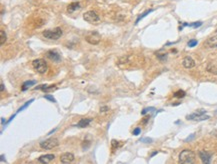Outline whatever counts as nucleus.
Returning <instances> with one entry per match:
<instances>
[{
  "label": "nucleus",
  "instance_id": "nucleus-30",
  "mask_svg": "<svg viewBox=\"0 0 217 164\" xmlns=\"http://www.w3.org/2000/svg\"><path fill=\"white\" fill-rule=\"evenodd\" d=\"M140 132H141V129H140L139 127H137V128H135L133 130V134L134 135H139Z\"/></svg>",
  "mask_w": 217,
  "mask_h": 164
},
{
  "label": "nucleus",
  "instance_id": "nucleus-17",
  "mask_svg": "<svg viewBox=\"0 0 217 164\" xmlns=\"http://www.w3.org/2000/svg\"><path fill=\"white\" fill-rule=\"evenodd\" d=\"M34 84H36V81H35V80H28V81H25V82L22 84L21 90L26 91L27 89H29L31 86H33Z\"/></svg>",
  "mask_w": 217,
  "mask_h": 164
},
{
  "label": "nucleus",
  "instance_id": "nucleus-20",
  "mask_svg": "<svg viewBox=\"0 0 217 164\" xmlns=\"http://www.w3.org/2000/svg\"><path fill=\"white\" fill-rule=\"evenodd\" d=\"M152 11H153L152 9H149V10H146V11H145L144 13H142V14H141V15H140V16L138 17V18H137V20H136V22H135V24H137V23H138V22L140 21V19H142L143 17H145L146 15H148V14H149V13H151Z\"/></svg>",
  "mask_w": 217,
  "mask_h": 164
},
{
  "label": "nucleus",
  "instance_id": "nucleus-25",
  "mask_svg": "<svg viewBox=\"0 0 217 164\" xmlns=\"http://www.w3.org/2000/svg\"><path fill=\"white\" fill-rule=\"evenodd\" d=\"M111 145H112V149H116L119 146V142L116 141L115 139H113V140H111Z\"/></svg>",
  "mask_w": 217,
  "mask_h": 164
},
{
  "label": "nucleus",
  "instance_id": "nucleus-34",
  "mask_svg": "<svg viewBox=\"0 0 217 164\" xmlns=\"http://www.w3.org/2000/svg\"><path fill=\"white\" fill-rule=\"evenodd\" d=\"M1 162H4V155H1Z\"/></svg>",
  "mask_w": 217,
  "mask_h": 164
},
{
  "label": "nucleus",
  "instance_id": "nucleus-21",
  "mask_svg": "<svg viewBox=\"0 0 217 164\" xmlns=\"http://www.w3.org/2000/svg\"><path fill=\"white\" fill-rule=\"evenodd\" d=\"M0 35H1V39H0V44L3 45L6 41V33L4 32V30H1L0 31Z\"/></svg>",
  "mask_w": 217,
  "mask_h": 164
},
{
  "label": "nucleus",
  "instance_id": "nucleus-35",
  "mask_svg": "<svg viewBox=\"0 0 217 164\" xmlns=\"http://www.w3.org/2000/svg\"><path fill=\"white\" fill-rule=\"evenodd\" d=\"M4 122H5V120H4V118L2 117V118H1V123H2V125L4 124Z\"/></svg>",
  "mask_w": 217,
  "mask_h": 164
},
{
  "label": "nucleus",
  "instance_id": "nucleus-32",
  "mask_svg": "<svg viewBox=\"0 0 217 164\" xmlns=\"http://www.w3.org/2000/svg\"><path fill=\"white\" fill-rule=\"evenodd\" d=\"M4 91V84H3V82H1V92H3Z\"/></svg>",
  "mask_w": 217,
  "mask_h": 164
},
{
  "label": "nucleus",
  "instance_id": "nucleus-12",
  "mask_svg": "<svg viewBox=\"0 0 217 164\" xmlns=\"http://www.w3.org/2000/svg\"><path fill=\"white\" fill-rule=\"evenodd\" d=\"M182 64H183V66L185 68H187V69H190V68H193L195 66V61L191 58V57L187 56L185 57L183 59V61H182Z\"/></svg>",
  "mask_w": 217,
  "mask_h": 164
},
{
  "label": "nucleus",
  "instance_id": "nucleus-8",
  "mask_svg": "<svg viewBox=\"0 0 217 164\" xmlns=\"http://www.w3.org/2000/svg\"><path fill=\"white\" fill-rule=\"evenodd\" d=\"M204 113H205V111L201 110V111L195 112V113L191 114V115H188L187 119L188 120H206V119L209 118V116H205Z\"/></svg>",
  "mask_w": 217,
  "mask_h": 164
},
{
  "label": "nucleus",
  "instance_id": "nucleus-5",
  "mask_svg": "<svg viewBox=\"0 0 217 164\" xmlns=\"http://www.w3.org/2000/svg\"><path fill=\"white\" fill-rule=\"evenodd\" d=\"M85 40L89 43V44H92V45H96L100 42L101 40V36L100 34L98 32H88V33L85 35Z\"/></svg>",
  "mask_w": 217,
  "mask_h": 164
},
{
  "label": "nucleus",
  "instance_id": "nucleus-31",
  "mask_svg": "<svg viewBox=\"0 0 217 164\" xmlns=\"http://www.w3.org/2000/svg\"><path fill=\"white\" fill-rule=\"evenodd\" d=\"M108 110H109V108L107 107V106H103V107L100 108V112H106Z\"/></svg>",
  "mask_w": 217,
  "mask_h": 164
},
{
  "label": "nucleus",
  "instance_id": "nucleus-3",
  "mask_svg": "<svg viewBox=\"0 0 217 164\" xmlns=\"http://www.w3.org/2000/svg\"><path fill=\"white\" fill-rule=\"evenodd\" d=\"M32 66L40 74H44L47 71V63L43 59H35L32 62Z\"/></svg>",
  "mask_w": 217,
  "mask_h": 164
},
{
  "label": "nucleus",
  "instance_id": "nucleus-14",
  "mask_svg": "<svg viewBox=\"0 0 217 164\" xmlns=\"http://www.w3.org/2000/svg\"><path fill=\"white\" fill-rule=\"evenodd\" d=\"M80 8H81V6H80L79 2H72V3H70L69 5L67 6V12L68 13H73V12H75L76 10L80 9Z\"/></svg>",
  "mask_w": 217,
  "mask_h": 164
},
{
  "label": "nucleus",
  "instance_id": "nucleus-36",
  "mask_svg": "<svg viewBox=\"0 0 217 164\" xmlns=\"http://www.w3.org/2000/svg\"><path fill=\"white\" fill-rule=\"evenodd\" d=\"M55 130H56V129H53V130H51L50 132H49V133H48V135H50V134H52V133H53V132H55Z\"/></svg>",
  "mask_w": 217,
  "mask_h": 164
},
{
  "label": "nucleus",
  "instance_id": "nucleus-11",
  "mask_svg": "<svg viewBox=\"0 0 217 164\" xmlns=\"http://www.w3.org/2000/svg\"><path fill=\"white\" fill-rule=\"evenodd\" d=\"M74 160V155L70 152L63 153L61 156H60V161L62 163H70Z\"/></svg>",
  "mask_w": 217,
  "mask_h": 164
},
{
  "label": "nucleus",
  "instance_id": "nucleus-37",
  "mask_svg": "<svg viewBox=\"0 0 217 164\" xmlns=\"http://www.w3.org/2000/svg\"><path fill=\"white\" fill-rule=\"evenodd\" d=\"M156 154H157V151H154V152L151 154V157H152V156H154V155H156Z\"/></svg>",
  "mask_w": 217,
  "mask_h": 164
},
{
  "label": "nucleus",
  "instance_id": "nucleus-28",
  "mask_svg": "<svg viewBox=\"0 0 217 164\" xmlns=\"http://www.w3.org/2000/svg\"><path fill=\"white\" fill-rule=\"evenodd\" d=\"M44 98L45 99H47V100H50V101H52V102H56L55 98L52 96V95H44Z\"/></svg>",
  "mask_w": 217,
  "mask_h": 164
},
{
  "label": "nucleus",
  "instance_id": "nucleus-1",
  "mask_svg": "<svg viewBox=\"0 0 217 164\" xmlns=\"http://www.w3.org/2000/svg\"><path fill=\"white\" fill-rule=\"evenodd\" d=\"M195 153L192 150L189 149H185L183 151H181L179 154V163L183 164H190L195 162Z\"/></svg>",
  "mask_w": 217,
  "mask_h": 164
},
{
  "label": "nucleus",
  "instance_id": "nucleus-18",
  "mask_svg": "<svg viewBox=\"0 0 217 164\" xmlns=\"http://www.w3.org/2000/svg\"><path fill=\"white\" fill-rule=\"evenodd\" d=\"M207 71H209V72H211L213 74H217V66L213 65V64H208Z\"/></svg>",
  "mask_w": 217,
  "mask_h": 164
},
{
  "label": "nucleus",
  "instance_id": "nucleus-4",
  "mask_svg": "<svg viewBox=\"0 0 217 164\" xmlns=\"http://www.w3.org/2000/svg\"><path fill=\"white\" fill-rule=\"evenodd\" d=\"M83 19L86 22H89V23H98L100 21L99 15L95 11H93V10L85 12L83 14Z\"/></svg>",
  "mask_w": 217,
  "mask_h": 164
},
{
  "label": "nucleus",
  "instance_id": "nucleus-16",
  "mask_svg": "<svg viewBox=\"0 0 217 164\" xmlns=\"http://www.w3.org/2000/svg\"><path fill=\"white\" fill-rule=\"evenodd\" d=\"M91 121H92V119H90V118H83V119H81V120L78 122L77 126H78V127H80V128L87 127V126L90 124V122H91Z\"/></svg>",
  "mask_w": 217,
  "mask_h": 164
},
{
  "label": "nucleus",
  "instance_id": "nucleus-22",
  "mask_svg": "<svg viewBox=\"0 0 217 164\" xmlns=\"http://www.w3.org/2000/svg\"><path fill=\"white\" fill-rule=\"evenodd\" d=\"M34 101V99H31V100H29V101H27L26 102V103H25V104H24V105H23V106H21V107L19 108V109H18V111H17V113H18V112H20V111H22L23 109H25V108L27 107L28 105H30V104H31V103H32V102Z\"/></svg>",
  "mask_w": 217,
  "mask_h": 164
},
{
  "label": "nucleus",
  "instance_id": "nucleus-29",
  "mask_svg": "<svg viewBox=\"0 0 217 164\" xmlns=\"http://www.w3.org/2000/svg\"><path fill=\"white\" fill-rule=\"evenodd\" d=\"M140 141L144 142V143H151V142H152V139H151V138H148V137H146V138H142V139H140Z\"/></svg>",
  "mask_w": 217,
  "mask_h": 164
},
{
  "label": "nucleus",
  "instance_id": "nucleus-27",
  "mask_svg": "<svg viewBox=\"0 0 217 164\" xmlns=\"http://www.w3.org/2000/svg\"><path fill=\"white\" fill-rule=\"evenodd\" d=\"M197 43H198V42H197V40L192 39L188 42V46H189V47H194V46L197 45Z\"/></svg>",
  "mask_w": 217,
  "mask_h": 164
},
{
  "label": "nucleus",
  "instance_id": "nucleus-23",
  "mask_svg": "<svg viewBox=\"0 0 217 164\" xmlns=\"http://www.w3.org/2000/svg\"><path fill=\"white\" fill-rule=\"evenodd\" d=\"M154 110H155V108H154V107L145 108V109H143V110L141 111V114H142V115H145V114L147 113V112H150V111H154Z\"/></svg>",
  "mask_w": 217,
  "mask_h": 164
},
{
  "label": "nucleus",
  "instance_id": "nucleus-26",
  "mask_svg": "<svg viewBox=\"0 0 217 164\" xmlns=\"http://www.w3.org/2000/svg\"><path fill=\"white\" fill-rule=\"evenodd\" d=\"M156 56L158 57L160 60H162V61H163V60H165V59H166L167 54H166V53H163V54H158V53H156Z\"/></svg>",
  "mask_w": 217,
  "mask_h": 164
},
{
  "label": "nucleus",
  "instance_id": "nucleus-33",
  "mask_svg": "<svg viewBox=\"0 0 217 164\" xmlns=\"http://www.w3.org/2000/svg\"><path fill=\"white\" fill-rule=\"evenodd\" d=\"M14 117H15V114H13V115H12L11 117H10V119H9V120H8V122H7V123H9V122H11V120L13 118H14Z\"/></svg>",
  "mask_w": 217,
  "mask_h": 164
},
{
  "label": "nucleus",
  "instance_id": "nucleus-9",
  "mask_svg": "<svg viewBox=\"0 0 217 164\" xmlns=\"http://www.w3.org/2000/svg\"><path fill=\"white\" fill-rule=\"evenodd\" d=\"M46 56L48 57L50 60H52L53 62H60L61 61V57L60 54L55 50H49L46 52Z\"/></svg>",
  "mask_w": 217,
  "mask_h": 164
},
{
  "label": "nucleus",
  "instance_id": "nucleus-10",
  "mask_svg": "<svg viewBox=\"0 0 217 164\" xmlns=\"http://www.w3.org/2000/svg\"><path fill=\"white\" fill-rule=\"evenodd\" d=\"M199 157L203 163H210L211 161V154L208 153L205 150H200L199 151Z\"/></svg>",
  "mask_w": 217,
  "mask_h": 164
},
{
  "label": "nucleus",
  "instance_id": "nucleus-15",
  "mask_svg": "<svg viewBox=\"0 0 217 164\" xmlns=\"http://www.w3.org/2000/svg\"><path fill=\"white\" fill-rule=\"evenodd\" d=\"M34 89H35V90L41 89V90H43L44 92H48V91L56 89V86L55 85H50V86H48V85H40V86H38V87H35Z\"/></svg>",
  "mask_w": 217,
  "mask_h": 164
},
{
  "label": "nucleus",
  "instance_id": "nucleus-13",
  "mask_svg": "<svg viewBox=\"0 0 217 164\" xmlns=\"http://www.w3.org/2000/svg\"><path fill=\"white\" fill-rule=\"evenodd\" d=\"M55 158V156L53 154H46V155H42L38 158V161L40 163H49L53 159Z\"/></svg>",
  "mask_w": 217,
  "mask_h": 164
},
{
  "label": "nucleus",
  "instance_id": "nucleus-7",
  "mask_svg": "<svg viewBox=\"0 0 217 164\" xmlns=\"http://www.w3.org/2000/svg\"><path fill=\"white\" fill-rule=\"evenodd\" d=\"M204 46L208 47V48H215V47H217V30L215 31V33L211 35L204 42Z\"/></svg>",
  "mask_w": 217,
  "mask_h": 164
},
{
  "label": "nucleus",
  "instance_id": "nucleus-19",
  "mask_svg": "<svg viewBox=\"0 0 217 164\" xmlns=\"http://www.w3.org/2000/svg\"><path fill=\"white\" fill-rule=\"evenodd\" d=\"M185 95H186V93H185V91H183V90L176 91V92L173 94V96L176 97V98H183Z\"/></svg>",
  "mask_w": 217,
  "mask_h": 164
},
{
  "label": "nucleus",
  "instance_id": "nucleus-6",
  "mask_svg": "<svg viewBox=\"0 0 217 164\" xmlns=\"http://www.w3.org/2000/svg\"><path fill=\"white\" fill-rule=\"evenodd\" d=\"M58 145V140L56 138H49L45 141L40 142V147L46 149V150H49V149H53Z\"/></svg>",
  "mask_w": 217,
  "mask_h": 164
},
{
  "label": "nucleus",
  "instance_id": "nucleus-2",
  "mask_svg": "<svg viewBox=\"0 0 217 164\" xmlns=\"http://www.w3.org/2000/svg\"><path fill=\"white\" fill-rule=\"evenodd\" d=\"M62 29L60 27H56L54 29H49V30H45L42 32V35L44 36L45 38L50 40H57L59 39L62 36Z\"/></svg>",
  "mask_w": 217,
  "mask_h": 164
},
{
  "label": "nucleus",
  "instance_id": "nucleus-24",
  "mask_svg": "<svg viewBox=\"0 0 217 164\" xmlns=\"http://www.w3.org/2000/svg\"><path fill=\"white\" fill-rule=\"evenodd\" d=\"M201 25H202V22H200V21H198V22H195V23H190V24H188V26L194 27V28H197V27H199V26H201Z\"/></svg>",
  "mask_w": 217,
  "mask_h": 164
}]
</instances>
